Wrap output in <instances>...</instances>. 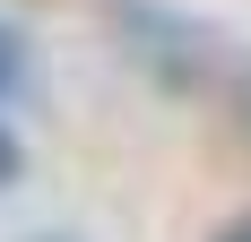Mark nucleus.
Masks as SVG:
<instances>
[{
  "mask_svg": "<svg viewBox=\"0 0 251 242\" xmlns=\"http://www.w3.org/2000/svg\"><path fill=\"white\" fill-rule=\"evenodd\" d=\"M26 87V44H18V26H0V104Z\"/></svg>",
  "mask_w": 251,
  "mask_h": 242,
  "instance_id": "obj_1",
  "label": "nucleus"
},
{
  "mask_svg": "<svg viewBox=\"0 0 251 242\" xmlns=\"http://www.w3.org/2000/svg\"><path fill=\"white\" fill-rule=\"evenodd\" d=\"M26 173V147H18V130H9V121H0V191H9V182H18Z\"/></svg>",
  "mask_w": 251,
  "mask_h": 242,
  "instance_id": "obj_2",
  "label": "nucleus"
},
{
  "mask_svg": "<svg viewBox=\"0 0 251 242\" xmlns=\"http://www.w3.org/2000/svg\"><path fill=\"white\" fill-rule=\"evenodd\" d=\"M217 242H251V208H243L234 225H217Z\"/></svg>",
  "mask_w": 251,
  "mask_h": 242,
  "instance_id": "obj_3",
  "label": "nucleus"
}]
</instances>
